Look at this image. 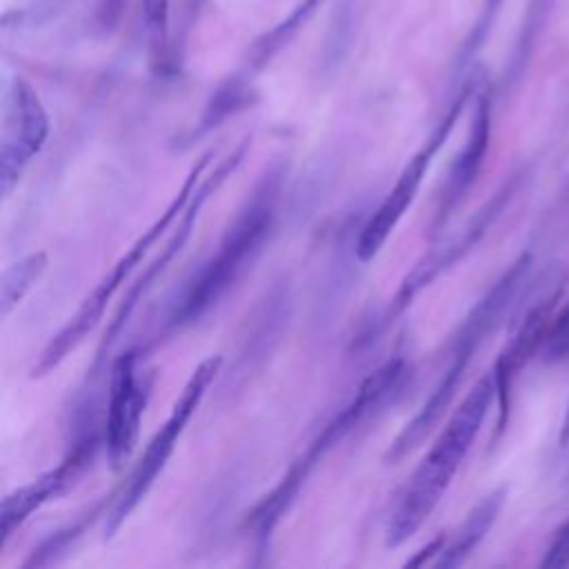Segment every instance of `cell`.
<instances>
[{"label":"cell","instance_id":"6da1fadb","mask_svg":"<svg viewBox=\"0 0 569 569\" xmlns=\"http://www.w3.org/2000/svg\"><path fill=\"white\" fill-rule=\"evenodd\" d=\"M496 398L493 376H482L453 411L429 453L420 460L405 491L398 498L387 525V545L398 547L409 540L438 507L442 493L451 485L458 467L471 449L489 407Z\"/></svg>","mask_w":569,"mask_h":569},{"label":"cell","instance_id":"7a4b0ae2","mask_svg":"<svg viewBox=\"0 0 569 569\" xmlns=\"http://www.w3.org/2000/svg\"><path fill=\"white\" fill-rule=\"evenodd\" d=\"M531 269V256L520 253L507 269L505 273L493 282V287L476 302V307L467 313L462 320L451 349H449V365L445 373L440 376L438 385L433 387L431 396L425 400L420 411L411 422L405 425V429L396 436L391 447L385 453V460L389 465H396L402 460L409 451H413L427 433L440 422L442 413L449 409L465 373L467 367L476 353V349L482 345V340L493 331V327L500 322L502 313L509 309L513 298L518 296L520 287L527 280V273Z\"/></svg>","mask_w":569,"mask_h":569},{"label":"cell","instance_id":"3957f363","mask_svg":"<svg viewBox=\"0 0 569 569\" xmlns=\"http://www.w3.org/2000/svg\"><path fill=\"white\" fill-rule=\"evenodd\" d=\"M278 178L280 176H271L269 180L264 178L262 184L253 191L251 200L240 209L218 251L187 284L180 305L173 309V325H187L207 313L238 280L247 262H251V258L260 251L276 216Z\"/></svg>","mask_w":569,"mask_h":569},{"label":"cell","instance_id":"277c9868","mask_svg":"<svg viewBox=\"0 0 569 569\" xmlns=\"http://www.w3.org/2000/svg\"><path fill=\"white\" fill-rule=\"evenodd\" d=\"M405 373V362L402 360H389L385 362L378 371H373L358 389L356 398L322 429V433L309 445V449L289 467V471L282 476V480L276 485V489L264 496L256 509L249 516V525L260 542H264L291 500L296 498L298 489L311 473V469L322 460V456L338 445L373 407H378L389 391L396 389Z\"/></svg>","mask_w":569,"mask_h":569},{"label":"cell","instance_id":"5b68a950","mask_svg":"<svg viewBox=\"0 0 569 569\" xmlns=\"http://www.w3.org/2000/svg\"><path fill=\"white\" fill-rule=\"evenodd\" d=\"M209 158L211 153H204L189 171V176L184 178L180 191L176 193V198L169 202V207L160 213V218H156V222L142 231V236L131 244V249L113 264L111 273L104 276L96 289L80 302L78 311L67 320V325L47 342V347L40 351L36 365L31 367V378H42L47 376L51 369H56L69 351H73L82 340L84 336L96 329V325L100 322L104 309H107V302L113 298V293L118 291V287L124 282V278L136 269V264L144 258V253L156 244V240L169 229V224L173 222V218L187 207L191 193L196 191L198 182H200V176L202 171L207 169L209 164Z\"/></svg>","mask_w":569,"mask_h":569},{"label":"cell","instance_id":"8992f818","mask_svg":"<svg viewBox=\"0 0 569 569\" xmlns=\"http://www.w3.org/2000/svg\"><path fill=\"white\" fill-rule=\"evenodd\" d=\"M220 365H222L220 356H209L189 376V380H187L180 398L176 400L169 418L164 420L160 431L147 445V449H144L142 458L138 460L136 469L131 471V476H129L120 498L116 500V507L107 516V538L118 531V527L138 507V502L147 496V491L151 489V485L158 478V473L164 469V465H167L169 456L173 453L176 442L182 436L189 418L193 416V411L198 409L204 391L209 389V385L213 382L216 373L220 371Z\"/></svg>","mask_w":569,"mask_h":569},{"label":"cell","instance_id":"52a82bcc","mask_svg":"<svg viewBox=\"0 0 569 569\" xmlns=\"http://www.w3.org/2000/svg\"><path fill=\"white\" fill-rule=\"evenodd\" d=\"M476 89V78H467L465 84L460 87V91L456 93V98L451 100L449 109L445 111V116L440 118V122L436 124V129L431 131V136L425 140V144L413 153V158L405 164L402 173L398 176L393 189L387 193V198L380 202V207L373 211V216L367 220V224L360 231V238L356 242V253L362 262L371 260L380 247L385 244V240L389 238V233L396 229V224L400 222V218L405 216L407 207L413 202L418 187L422 182L425 171L429 169L433 156L438 153V149L445 144V140L449 138V133L453 131L469 96Z\"/></svg>","mask_w":569,"mask_h":569},{"label":"cell","instance_id":"ba28073f","mask_svg":"<svg viewBox=\"0 0 569 569\" xmlns=\"http://www.w3.org/2000/svg\"><path fill=\"white\" fill-rule=\"evenodd\" d=\"M247 147H249V140H242V142L238 144V149L216 167L213 173H209L207 178H202V180L198 182V187H196V191L191 193L187 207L182 209V218H180V222H178L173 236L169 238V242L164 244V249L160 251V256L142 271V276H140V278L129 287V291L124 293V298H122V302H120V307H118V311H116L111 325L107 327V331H104V336H102V340H100V347H98V351H96V360H93L91 373H96V371L102 367L107 353L111 351L113 342H116L118 336L122 333L124 325H127L129 318L133 316L138 302H140L142 296L149 291V287L153 284V280H156V278L167 269V264L180 253V249L184 247V242H187L189 236H191L193 222L198 220L202 204H204L207 198L224 182V178L240 164V160L244 158Z\"/></svg>","mask_w":569,"mask_h":569},{"label":"cell","instance_id":"9c48e42d","mask_svg":"<svg viewBox=\"0 0 569 569\" xmlns=\"http://www.w3.org/2000/svg\"><path fill=\"white\" fill-rule=\"evenodd\" d=\"M562 298V280L553 282L551 289L542 291L533 305L527 309L522 316L513 338L505 345L500 356L493 362L491 376H493V387H496V402H498V420H496V433L493 442L505 433L509 425V413H511V396L516 380L520 371L538 356V351L547 342V333L553 322V311L556 305Z\"/></svg>","mask_w":569,"mask_h":569},{"label":"cell","instance_id":"30bf717a","mask_svg":"<svg viewBox=\"0 0 569 569\" xmlns=\"http://www.w3.org/2000/svg\"><path fill=\"white\" fill-rule=\"evenodd\" d=\"M49 136V118L36 93L24 80L16 78L9 91L4 116V133L0 144V189L9 196L24 173L27 164L44 147Z\"/></svg>","mask_w":569,"mask_h":569},{"label":"cell","instance_id":"8fae6325","mask_svg":"<svg viewBox=\"0 0 569 569\" xmlns=\"http://www.w3.org/2000/svg\"><path fill=\"white\" fill-rule=\"evenodd\" d=\"M136 351H127L118 356L111 367V382H109V405H107V451L113 469L122 467V462L131 456L140 420L151 393V376L136 369Z\"/></svg>","mask_w":569,"mask_h":569},{"label":"cell","instance_id":"7c38bea8","mask_svg":"<svg viewBox=\"0 0 569 569\" xmlns=\"http://www.w3.org/2000/svg\"><path fill=\"white\" fill-rule=\"evenodd\" d=\"M96 451V440L93 438H82L80 442L73 445V449L64 456V460L36 478L33 482L11 491L4 496L0 505V549L7 545L11 533L44 502L51 498L64 493L76 478L87 469Z\"/></svg>","mask_w":569,"mask_h":569},{"label":"cell","instance_id":"4fadbf2b","mask_svg":"<svg viewBox=\"0 0 569 569\" xmlns=\"http://www.w3.org/2000/svg\"><path fill=\"white\" fill-rule=\"evenodd\" d=\"M520 178L513 176L509 182H505L493 196L491 200L485 202V207L480 211H476V216L467 222V227L442 249H438L436 253L427 256L402 282L398 296H396V309H405L407 302L425 287L429 284L438 273H442L445 269H449L456 260H460L482 236L485 231L491 227V222L502 213V209L507 207V202L513 198L516 189H518Z\"/></svg>","mask_w":569,"mask_h":569},{"label":"cell","instance_id":"5bb4252c","mask_svg":"<svg viewBox=\"0 0 569 569\" xmlns=\"http://www.w3.org/2000/svg\"><path fill=\"white\" fill-rule=\"evenodd\" d=\"M489 133H491V100H489V91H480L476 98L467 142L456 156V160L451 162V169L445 178V184L438 198L436 227H440L451 216V211L460 204V200L473 187L489 149Z\"/></svg>","mask_w":569,"mask_h":569},{"label":"cell","instance_id":"9a60e30c","mask_svg":"<svg viewBox=\"0 0 569 569\" xmlns=\"http://www.w3.org/2000/svg\"><path fill=\"white\" fill-rule=\"evenodd\" d=\"M507 498V489H493L491 493H487L465 518V522L456 529V533L451 536L449 542H445L442 551L438 553V558L433 560L436 567H458L462 565L469 553L482 542V538L489 533V529L493 527V522L500 516V509L505 505Z\"/></svg>","mask_w":569,"mask_h":569},{"label":"cell","instance_id":"2e32d148","mask_svg":"<svg viewBox=\"0 0 569 569\" xmlns=\"http://www.w3.org/2000/svg\"><path fill=\"white\" fill-rule=\"evenodd\" d=\"M322 0H302L296 4V9H291V13L278 22L271 31H267L262 38H258L247 56V73H256L260 71L264 64H269V60L282 49L287 47V42L300 31V27L307 24V20L316 13V9L320 7Z\"/></svg>","mask_w":569,"mask_h":569},{"label":"cell","instance_id":"e0dca14e","mask_svg":"<svg viewBox=\"0 0 569 569\" xmlns=\"http://www.w3.org/2000/svg\"><path fill=\"white\" fill-rule=\"evenodd\" d=\"M47 269V253L36 251L24 256L22 260L13 262L4 269L2 282H0V311L2 318H7L27 296V291L36 284V280Z\"/></svg>","mask_w":569,"mask_h":569},{"label":"cell","instance_id":"ac0fdd59","mask_svg":"<svg viewBox=\"0 0 569 569\" xmlns=\"http://www.w3.org/2000/svg\"><path fill=\"white\" fill-rule=\"evenodd\" d=\"M553 4H556V0H529L513 51H511V60H509V78L511 80H516L522 73L525 64L529 62V58L538 44V38L553 11Z\"/></svg>","mask_w":569,"mask_h":569},{"label":"cell","instance_id":"d6986e66","mask_svg":"<svg viewBox=\"0 0 569 569\" xmlns=\"http://www.w3.org/2000/svg\"><path fill=\"white\" fill-rule=\"evenodd\" d=\"M505 0H482L480 4V11H478V18L476 22L471 24L465 42H462V49H460V58H458V67H465L469 64L476 53L482 49V44L487 42L498 16H500V9H502Z\"/></svg>","mask_w":569,"mask_h":569},{"label":"cell","instance_id":"ffe728a7","mask_svg":"<svg viewBox=\"0 0 569 569\" xmlns=\"http://www.w3.org/2000/svg\"><path fill=\"white\" fill-rule=\"evenodd\" d=\"M542 567H551V569H558V567H569V520L553 533L549 547H547V553L540 562Z\"/></svg>","mask_w":569,"mask_h":569},{"label":"cell","instance_id":"44dd1931","mask_svg":"<svg viewBox=\"0 0 569 569\" xmlns=\"http://www.w3.org/2000/svg\"><path fill=\"white\" fill-rule=\"evenodd\" d=\"M142 16L156 38H164L169 22V0H142Z\"/></svg>","mask_w":569,"mask_h":569},{"label":"cell","instance_id":"7402d4cb","mask_svg":"<svg viewBox=\"0 0 569 569\" xmlns=\"http://www.w3.org/2000/svg\"><path fill=\"white\" fill-rule=\"evenodd\" d=\"M445 542H447L445 536H438V538L431 540L425 549H420L418 556H413L411 560H407V565H409V567H422V565H427V562H433V556H438V553L442 551Z\"/></svg>","mask_w":569,"mask_h":569}]
</instances>
